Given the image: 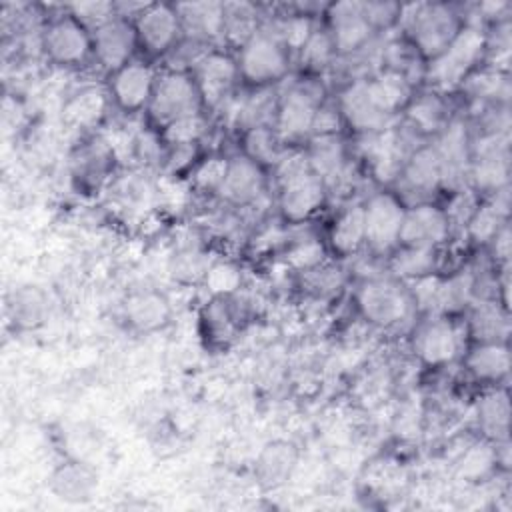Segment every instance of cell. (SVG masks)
Masks as SVG:
<instances>
[{"instance_id": "obj_5", "label": "cell", "mask_w": 512, "mask_h": 512, "mask_svg": "<svg viewBox=\"0 0 512 512\" xmlns=\"http://www.w3.org/2000/svg\"><path fill=\"white\" fill-rule=\"evenodd\" d=\"M200 96L198 86L186 74L168 72L154 86L150 112L158 122L170 124L176 118L198 114Z\"/></svg>"}, {"instance_id": "obj_22", "label": "cell", "mask_w": 512, "mask_h": 512, "mask_svg": "<svg viewBox=\"0 0 512 512\" xmlns=\"http://www.w3.org/2000/svg\"><path fill=\"white\" fill-rule=\"evenodd\" d=\"M510 356L502 342H482L468 356V370L478 380H500L508 374Z\"/></svg>"}, {"instance_id": "obj_30", "label": "cell", "mask_w": 512, "mask_h": 512, "mask_svg": "<svg viewBox=\"0 0 512 512\" xmlns=\"http://www.w3.org/2000/svg\"><path fill=\"white\" fill-rule=\"evenodd\" d=\"M308 162L312 170L324 178L334 176L342 166V150L340 144L332 136H322L320 142L312 148V154L308 156Z\"/></svg>"}, {"instance_id": "obj_39", "label": "cell", "mask_w": 512, "mask_h": 512, "mask_svg": "<svg viewBox=\"0 0 512 512\" xmlns=\"http://www.w3.org/2000/svg\"><path fill=\"white\" fill-rule=\"evenodd\" d=\"M44 310L42 294L34 288H24L16 294L14 300V318L22 324H34L40 320Z\"/></svg>"}, {"instance_id": "obj_6", "label": "cell", "mask_w": 512, "mask_h": 512, "mask_svg": "<svg viewBox=\"0 0 512 512\" xmlns=\"http://www.w3.org/2000/svg\"><path fill=\"white\" fill-rule=\"evenodd\" d=\"M44 50L56 64L76 66L92 52V36L72 14L60 16L50 22L44 32Z\"/></svg>"}, {"instance_id": "obj_36", "label": "cell", "mask_w": 512, "mask_h": 512, "mask_svg": "<svg viewBox=\"0 0 512 512\" xmlns=\"http://www.w3.org/2000/svg\"><path fill=\"white\" fill-rule=\"evenodd\" d=\"M204 280L212 294L226 296V294H232L240 286V272L236 266H232L228 262H218V264L208 266Z\"/></svg>"}, {"instance_id": "obj_34", "label": "cell", "mask_w": 512, "mask_h": 512, "mask_svg": "<svg viewBox=\"0 0 512 512\" xmlns=\"http://www.w3.org/2000/svg\"><path fill=\"white\" fill-rule=\"evenodd\" d=\"M498 460L490 444H474L460 460V474L466 478H482Z\"/></svg>"}, {"instance_id": "obj_10", "label": "cell", "mask_w": 512, "mask_h": 512, "mask_svg": "<svg viewBox=\"0 0 512 512\" xmlns=\"http://www.w3.org/2000/svg\"><path fill=\"white\" fill-rule=\"evenodd\" d=\"M358 306L370 322L390 326L408 312V296L400 286L386 280H372L360 288Z\"/></svg>"}, {"instance_id": "obj_16", "label": "cell", "mask_w": 512, "mask_h": 512, "mask_svg": "<svg viewBox=\"0 0 512 512\" xmlns=\"http://www.w3.org/2000/svg\"><path fill=\"white\" fill-rule=\"evenodd\" d=\"M264 188V178L260 164L250 160L248 156L244 158H234L228 160V170L224 184L220 192L236 204H246L252 202Z\"/></svg>"}, {"instance_id": "obj_17", "label": "cell", "mask_w": 512, "mask_h": 512, "mask_svg": "<svg viewBox=\"0 0 512 512\" xmlns=\"http://www.w3.org/2000/svg\"><path fill=\"white\" fill-rule=\"evenodd\" d=\"M340 112L348 120L350 126H354L356 130H364V132L384 128L386 118H388L370 100L364 82H356L342 92Z\"/></svg>"}, {"instance_id": "obj_33", "label": "cell", "mask_w": 512, "mask_h": 512, "mask_svg": "<svg viewBox=\"0 0 512 512\" xmlns=\"http://www.w3.org/2000/svg\"><path fill=\"white\" fill-rule=\"evenodd\" d=\"M202 132H204L202 116L200 114H188V116L176 118L170 124H166L164 138L172 146H186V144H196V140L202 136Z\"/></svg>"}, {"instance_id": "obj_40", "label": "cell", "mask_w": 512, "mask_h": 512, "mask_svg": "<svg viewBox=\"0 0 512 512\" xmlns=\"http://www.w3.org/2000/svg\"><path fill=\"white\" fill-rule=\"evenodd\" d=\"M72 16L78 18L86 28L94 26V30L114 18V6L106 2H84L72 6Z\"/></svg>"}, {"instance_id": "obj_21", "label": "cell", "mask_w": 512, "mask_h": 512, "mask_svg": "<svg viewBox=\"0 0 512 512\" xmlns=\"http://www.w3.org/2000/svg\"><path fill=\"white\" fill-rule=\"evenodd\" d=\"M364 84H366V92H368L370 100L386 116H390L400 106H404L408 100V94H410V86H408L406 78L398 72H384Z\"/></svg>"}, {"instance_id": "obj_45", "label": "cell", "mask_w": 512, "mask_h": 512, "mask_svg": "<svg viewBox=\"0 0 512 512\" xmlns=\"http://www.w3.org/2000/svg\"><path fill=\"white\" fill-rule=\"evenodd\" d=\"M288 260L296 268H314L322 260V246L316 240H306L292 248Z\"/></svg>"}, {"instance_id": "obj_11", "label": "cell", "mask_w": 512, "mask_h": 512, "mask_svg": "<svg viewBox=\"0 0 512 512\" xmlns=\"http://www.w3.org/2000/svg\"><path fill=\"white\" fill-rule=\"evenodd\" d=\"M448 230H450V220L446 212H442L432 204H418L404 212L398 240L404 246L434 248L446 240Z\"/></svg>"}, {"instance_id": "obj_41", "label": "cell", "mask_w": 512, "mask_h": 512, "mask_svg": "<svg viewBox=\"0 0 512 512\" xmlns=\"http://www.w3.org/2000/svg\"><path fill=\"white\" fill-rule=\"evenodd\" d=\"M334 46L330 40V34H320V32H312V36L308 38V42L302 46V62H306L308 66H324L332 54Z\"/></svg>"}, {"instance_id": "obj_29", "label": "cell", "mask_w": 512, "mask_h": 512, "mask_svg": "<svg viewBox=\"0 0 512 512\" xmlns=\"http://www.w3.org/2000/svg\"><path fill=\"white\" fill-rule=\"evenodd\" d=\"M254 24H256L254 10L248 4H224L222 34L230 36L234 42L244 44L256 32Z\"/></svg>"}, {"instance_id": "obj_9", "label": "cell", "mask_w": 512, "mask_h": 512, "mask_svg": "<svg viewBox=\"0 0 512 512\" xmlns=\"http://www.w3.org/2000/svg\"><path fill=\"white\" fill-rule=\"evenodd\" d=\"M138 42L152 54H162L174 46L182 30L180 16L174 6L146 4L136 18Z\"/></svg>"}, {"instance_id": "obj_37", "label": "cell", "mask_w": 512, "mask_h": 512, "mask_svg": "<svg viewBox=\"0 0 512 512\" xmlns=\"http://www.w3.org/2000/svg\"><path fill=\"white\" fill-rule=\"evenodd\" d=\"M226 170H228V160L220 158V156H212L206 158L204 162H200L194 170V184L200 190H220L226 178Z\"/></svg>"}, {"instance_id": "obj_24", "label": "cell", "mask_w": 512, "mask_h": 512, "mask_svg": "<svg viewBox=\"0 0 512 512\" xmlns=\"http://www.w3.org/2000/svg\"><path fill=\"white\" fill-rule=\"evenodd\" d=\"M404 176L412 188H420V190L434 188L438 180L444 178V164L438 150H432V148L418 150L406 164Z\"/></svg>"}, {"instance_id": "obj_12", "label": "cell", "mask_w": 512, "mask_h": 512, "mask_svg": "<svg viewBox=\"0 0 512 512\" xmlns=\"http://www.w3.org/2000/svg\"><path fill=\"white\" fill-rule=\"evenodd\" d=\"M110 86L116 104L126 112H134L150 104L156 86V76L148 64L128 62L126 66L114 72Z\"/></svg>"}, {"instance_id": "obj_25", "label": "cell", "mask_w": 512, "mask_h": 512, "mask_svg": "<svg viewBox=\"0 0 512 512\" xmlns=\"http://www.w3.org/2000/svg\"><path fill=\"white\" fill-rule=\"evenodd\" d=\"M482 428L494 438H506L508 432V396L506 392H492L482 398L478 406Z\"/></svg>"}, {"instance_id": "obj_2", "label": "cell", "mask_w": 512, "mask_h": 512, "mask_svg": "<svg viewBox=\"0 0 512 512\" xmlns=\"http://www.w3.org/2000/svg\"><path fill=\"white\" fill-rule=\"evenodd\" d=\"M398 18L404 20L406 28L414 36V44L428 58L442 54V50L460 30L454 12L442 4L404 6L400 8Z\"/></svg>"}, {"instance_id": "obj_32", "label": "cell", "mask_w": 512, "mask_h": 512, "mask_svg": "<svg viewBox=\"0 0 512 512\" xmlns=\"http://www.w3.org/2000/svg\"><path fill=\"white\" fill-rule=\"evenodd\" d=\"M472 328L482 338V342H498V336L506 334V316L494 306H482L472 316Z\"/></svg>"}, {"instance_id": "obj_8", "label": "cell", "mask_w": 512, "mask_h": 512, "mask_svg": "<svg viewBox=\"0 0 512 512\" xmlns=\"http://www.w3.org/2000/svg\"><path fill=\"white\" fill-rule=\"evenodd\" d=\"M362 210L366 242L374 250H388L394 242H398L406 210L392 194L382 192L372 196Z\"/></svg>"}, {"instance_id": "obj_27", "label": "cell", "mask_w": 512, "mask_h": 512, "mask_svg": "<svg viewBox=\"0 0 512 512\" xmlns=\"http://www.w3.org/2000/svg\"><path fill=\"white\" fill-rule=\"evenodd\" d=\"M92 486H94V476L80 464L66 466L54 476V490L60 494V498H66V500L88 498Z\"/></svg>"}, {"instance_id": "obj_42", "label": "cell", "mask_w": 512, "mask_h": 512, "mask_svg": "<svg viewBox=\"0 0 512 512\" xmlns=\"http://www.w3.org/2000/svg\"><path fill=\"white\" fill-rule=\"evenodd\" d=\"M504 174H506V168H504V162L500 160V156L496 154V150L486 154L478 162L476 172H474L478 184L484 188H498V184L504 180Z\"/></svg>"}, {"instance_id": "obj_35", "label": "cell", "mask_w": 512, "mask_h": 512, "mask_svg": "<svg viewBox=\"0 0 512 512\" xmlns=\"http://www.w3.org/2000/svg\"><path fill=\"white\" fill-rule=\"evenodd\" d=\"M244 146H246L248 158L254 160L256 164L276 160V140H274L272 132L266 130L264 126H252L246 132Z\"/></svg>"}, {"instance_id": "obj_15", "label": "cell", "mask_w": 512, "mask_h": 512, "mask_svg": "<svg viewBox=\"0 0 512 512\" xmlns=\"http://www.w3.org/2000/svg\"><path fill=\"white\" fill-rule=\"evenodd\" d=\"M416 352L430 366L448 364L458 352V334L450 322L434 320L416 336Z\"/></svg>"}, {"instance_id": "obj_20", "label": "cell", "mask_w": 512, "mask_h": 512, "mask_svg": "<svg viewBox=\"0 0 512 512\" xmlns=\"http://www.w3.org/2000/svg\"><path fill=\"white\" fill-rule=\"evenodd\" d=\"M126 318L138 330H156L170 318V306L164 296L156 292H140L128 298Z\"/></svg>"}, {"instance_id": "obj_28", "label": "cell", "mask_w": 512, "mask_h": 512, "mask_svg": "<svg viewBox=\"0 0 512 512\" xmlns=\"http://www.w3.org/2000/svg\"><path fill=\"white\" fill-rule=\"evenodd\" d=\"M294 466V450L288 444H272L268 446L258 462L260 476L268 484L282 482Z\"/></svg>"}, {"instance_id": "obj_3", "label": "cell", "mask_w": 512, "mask_h": 512, "mask_svg": "<svg viewBox=\"0 0 512 512\" xmlns=\"http://www.w3.org/2000/svg\"><path fill=\"white\" fill-rule=\"evenodd\" d=\"M288 70V50L278 34L256 30L240 50L238 72L252 84H268Z\"/></svg>"}, {"instance_id": "obj_43", "label": "cell", "mask_w": 512, "mask_h": 512, "mask_svg": "<svg viewBox=\"0 0 512 512\" xmlns=\"http://www.w3.org/2000/svg\"><path fill=\"white\" fill-rule=\"evenodd\" d=\"M410 118L422 130H432L438 126V120H440V104L434 98H420L410 108Z\"/></svg>"}, {"instance_id": "obj_19", "label": "cell", "mask_w": 512, "mask_h": 512, "mask_svg": "<svg viewBox=\"0 0 512 512\" xmlns=\"http://www.w3.org/2000/svg\"><path fill=\"white\" fill-rule=\"evenodd\" d=\"M176 12L180 16L182 30H188L194 36L214 38L224 30V4H214V2L178 4Z\"/></svg>"}, {"instance_id": "obj_18", "label": "cell", "mask_w": 512, "mask_h": 512, "mask_svg": "<svg viewBox=\"0 0 512 512\" xmlns=\"http://www.w3.org/2000/svg\"><path fill=\"white\" fill-rule=\"evenodd\" d=\"M236 72H238V66L234 64V60L230 56H224L218 52L206 54L204 58L198 60V90H200V94L210 102L220 100V96H224V92L232 84Z\"/></svg>"}, {"instance_id": "obj_4", "label": "cell", "mask_w": 512, "mask_h": 512, "mask_svg": "<svg viewBox=\"0 0 512 512\" xmlns=\"http://www.w3.org/2000/svg\"><path fill=\"white\" fill-rule=\"evenodd\" d=\"M486 38L476 26H466L456 32L450 44L432 62L430 76L442 88H452L466 76L474 62L482 56Z\"/></svg>"}, {"instance_id": "obj_13", "label": "cell", "mask_w": 512, "mask_h": 512, "mask_svg": "<svg viewBox=\"0 0 512 512\" xmlns=\"http://www.w3.org/2000/svg\"><path fill=\"white\" fill-rule=\"evenodd\" d=\"M372 32L360 2H338L330 8V40L334 50L346 54L360 48Z\"/></svg>"}, {"instance_id": "obj_26", "label": "cell", "mask_w": 512, "mask_h": 512, "mask_svg": "<svg viewBox=\"0 0 512 512\" xmlns=\"http://www.w3.org/2000/svg\"><path fill=\"white\" fill-rule=\"evenodd\" d=\"M436 256L434 248H420V246H406L400 254L392 260V270L402 278H424L430 276L434 268Z\"/></svg>"}, {"instance_id": "obj_14", "label": "cell", "mask_w": 512, "mask_h": 512, "mask_svg": "<svg viewBox=\"0 0 512 512\" xmlns=\"http://www.w3.org/2000/svg\"><path fill=\"white\" fill-rule=\"evenodd\" d=\"M318 110V100L316 96L304 88H292L286 92L278 106V116H276V126L278 134L284 140H296L308 134L314 126V116Z\"/></svg>"}, {"instance_id": "obj_46", "label": "cell", "mask_w": 512, "mask_h": 512, "mask_svg": "<svg viewBox=\"0 0 512 512\" xmlns=\"http://www.w3.org/2000/svg\"><path fill=\"white\" fill-rule=\"evenodd\" d=\"M98 110H100V98L94 92L80 94V98H76L72 104V114L78 116L80 120L94 118V112L98 114Z\"/></svg>"}, {"instance_id": "obj_7", "label": "cell", "mask_w": 512, "mask_h": 512, "mask_svg": "<svg viewBox=\"0 0 512 512\" xmlns=\"http://www.w3.org/2000/svg\"><path fill=\"white\" fill-rule=\"evenodd\" d=\"M136 42V28L126 18L114 16L94 30L92 52L102 68L116 72L130 62Z\"/></svg>"}, {"instance_id": "obj_38", "label": "cell", "mask_w": 512, "mask_h": 512, "mask_svg": "<svg viewBox=\"0 0 512 512\" xmlns=\"http://www.w3.org/2000/svg\"><path fill=\"white\" fill-rule=\"evenodd\" d=\"M312 22H310V18L308 16H302V14H298V16H292V18H288L284 24H282V28H280V32H278V38L282 40V44L286 46V50H302V46L308 42V38L312 36Z\"/></svg>"}, {"instance_id": "obj_44", "label": "cell", "mask_w": 512, "mask_h": 512, "mask_svg": "<svg viewBox=\"0 0 512 512\" xmlns=\"http://www.w3.org/2000/svg\"><path fill=\"white\" fill-rule=\"evenodd\" d=\"M362 12L372 28H380V26H388L398 18L400 6L388 4V2H368V4H362Z\"/></svg>"}, {"instance_id": "obj_31", "label": "cell", "mask_w": 512, "mask_h": 512, "mask_svg": "<svg viewBox=\"0 0 512 512\" xmlns=\"http://www.w3.org/2000/svg\"><path fill=\"white\" fill-rule=\"evenodd\" d=\"M504 218V210L498 208V204H490V206H482L476 208L474 214L468 220V230L470 236L476 238L478 242H486L492 240L496 236V232L500 230Z\"/></svg>"}, {"instance_id": "obj_1", "label": "cell", "mask_w": 512, "mask_h": 512, "mask_svg": "<svg viewBox=\"0 0 512 512\" xmlns=\"http://www.w3.org/2000/svg\"><path fill=\"white\" fill-rule=\"evenodd\" d=\"M282 194L280 208L286 220L302 222L324 202V184L312 170L308 158L290 156L278 166Z\"/></svg>"}, {"instance_id": "obj_23", "label": "cell", "mask_w": 512, "mask_h": 512, "mask_svg": "<svg viewBox=\"0 0 512 512\" xmlns=\"http://www.w3.org/2000/svg\"><path fill=\"white\" fill-rule=\"evenodd\" d=\"M366 240L364 232V210L360 206L344 210L330 232L332 248L338 254H352L358 250V246Z\"/></svg>"}]
</instances>
